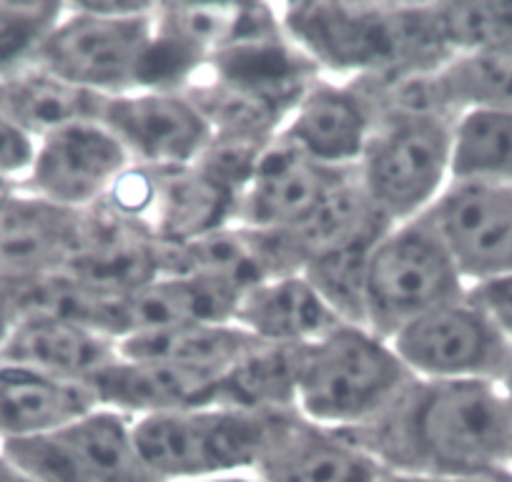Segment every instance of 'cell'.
Segmentation results:
<instances>
[{
  "label": "cell",
  "instance_id": "4316f807",
  "mask_svg": "<svg viewBox=\"0 0 512 482\" xmlns=\"http://www.w3.org/2000/svg\"><path fill=\"white\" fill-rule=\"evenodd\" d=\"M377 244V241H374ZM374 244H349L317 254L302 267V274L344 324H364V277Z\"/></svg>",
  "mask_w": 512,
  "mask_h": 482
},
{
  "label": "cell",
  "instance_id": "5bb4252c",
  "mask_svg": "<svg viewBox=\"0 0 512 482\" xmlns=\"http://www.w3.org/2000/svg\"><path fill=\"white\" fill-rule=\"evenodd\" d=\"M467 287L512 274V186L450 181L427 211Z\"/></svg>",
  "mask_w": 512,
  "mask_h": 482
},
{
  "label": "cell",
  "instance_id": "7a4b0ae2",
  "mask_svg": "<svg viewBox=\"0 0 512 482\" xmlns=\"http://www.w3.org/2000/svg\"><path fill=\"white\" fill-rule=\"evenodd\" d=\"M279 21L319 76L337 81H402L452 61L435 3L297 0L279 3Z\"/></svg>",
  "mask_w": 512,
  "mask_h": 482
},
{
  "label": "cell",
  "instance_id": "5b68a950",
  "mask_svg": "<svg viewBox=\"0 0 512 482\" xmlns=\"http://www.w3.org/2000/svg\"><path fill=\"white\" fill-rule=\"evenodd\" d=\"M154 8L156 3H66L36 63L101 98L146 88Z\"/></svg>",
  "mask_w": 512,
  "mask_h": 482
},
{
  "label": "cell",
  "instance_id": "6da1fadb",
  "mask_svg": "<svg viewBox=\"0 0 512 482\" xmlns=\"http://www.w3.org/2000/svg\"><path fill=\"white\" fill-rule=\"evenodd\" d=\"M347 435L384 470L512 482V395L500 382L415 380L387 415Z\"/></svg>",
  "mask_w": 512,
  "mask_h": 482
},
{
  "label": "cell",
  "instance_id": "d6986e66",
  "mask_svg": "<svg viewBox=\"0 0 512 482\" xmlns=\"http://www.w3.org/2000/svg\"><path fill=\"white\" fill-rule=\"evenodd\" d=\"M0 357V362L91 385L118 359V339L56 314H23L13 322Z\"/></svg>",
  "mask_w": 512,
  "mask_h": 482
},
{
  "label": "cell",
  "instance_id": "2e32d148",
  "mask_svg": "<svg viewBox=\"0 0 512 482\" xmlns=\"http://www.w3.org/2000/svg\"><path fill=\"white\" fill-rule=\"evenodd\" d=\"M262 482H382V465L347 432L314 425L297 410L279 412L254 465Z\"/></svg>",
  "mask_w": 512,
  "mask_h": 482
},
{
  "label": "cell",
  "instance_id": "e0dca14e",
  "mask_svg": "<svg viewBox=\"0 0 512 482\" xmlns=\"http://www.w3.org/2000/svg\"><path fill=\"white\" fill-rule=\"evenodd\" d=\"M83 214L33 194L0 196V277L13 287L58 277L76 257Z\"/></svg>",
  "mask_w": 512,
  "mask_h": 482
},
{
  "label": "cell",
  "instance_id": "d4e9b609",
  "mask_svg": "<svg viewBox=\"0 0 512 482\" xmlns=\"http://www.w3.org/2000/svg\"><path fill=\"white\" fill-rule=\"evenodd\" d=\"M452 181L512 186V111L470 108L457 116Z\"/></svg>",
  "mask_w": 512,
  "mask_h": 482
},
{
  "label": "cell",
  "instance_id": "52a82bcc",
  "mask_svg": "<svg viewBox=\"0 0 512 482\" xmlns=\"http://www.w3.org/2000/svg\"><path fill=\"white\" fill-rule=\"evenodd\" d=\"M467 294L465 277L425 214L395 224L372 247L364 277V324L392 339L432 309Z\"/></svg>",
  "mask_w": 512,
  "mask_h": 482
},
{
  "label": "cell",
  "instance_id": "4fadbf2b",
  "mask_svg": "<svg viewBox=\"0 0 512 482\" xmlns=\"http://www.w3.org/2000/svg\"><path fill=\"white\" fill-rule=\"evenodd\" d=\"M349 171L314 164L297 149L274 139L236 196L231 226L256 234H297L322 211Z\"/></svg>",
  "mask_w": 512,
  "mask_h": 482
},
{
  "label": "cell",
  "instance_id": "f546056e",
  "mask_svg": "<svg viewBox=\"0 0 512 482\" xmlns=\"http://www.w3.org/2000/svg\"><path fill=\"white\" fill-rule=\"evenodd\" d=\"M467 297L495 322V327L512 342V274L487 279L467 287Z\"/></svg>",
  "mask_w": 512,
  "mask_h": 482
},
{
  "label": "cell",
  "instance_id": "7c38bea8",
  "mask_svg": "<svg viewBox=\"0 0 512 482\" xmlns=\"http://www.w3.org/2000/svg\"><path fill=\"white\" fill-rule=\"evenodd\" d=\"M131 159L98 121H76L36 141L28 166V194L66 211H93L113 189Z\"/></svg>",
  "mask_w": 512,
  "mask_h": 482
},
{
  "label": "cell",
  "instance_id": "ac0fdd59",
  "mask_svg": "<svg viewBox=\"0 0 512 482\" xmlns=\"http://www.w3.org/2000/svg\"><path fill=\"white\" fill-rule=\"evenodd\" d=\"M221 375L191 370L164 359H136L118 354L116 362L91 380L98 405L131 420L216 405Z\"/></svg>",
  "mask_w": 512,
  "mask_h": 482
},
{
  "label": "cell",
  "instance_id": "cb8c5ba5",
  "mask_svg": "<svg viewBox=\"0 0 512 482\" xmlns=\"http://www.w3.org/2000/svg\"><path fill=\"white\" fill-rule=\"evenodd\" d=\"M304 347L256 344L221 375L216 405L251 412H292Z\"/></svg>",
  "mask_w": 512,
  "mask_h": 482
},
{
  "label": "cell",
  "instance_id": "8992f818",
  "mask_svg": "<svg viewBox=\"0 0 512 482\" xmlns=\"http://www.w3.org/2000/svg\"><path fill=\"white\" fill-rule=\"evenodd\" d=\"M279 412L189 407L134 420L141 457L161 482H201L251 472Z\"/></svg>",
  "mask_w": 512,
  "mask_h": 482
},
{
  "label": "cell",
  "instance_id": "9a60e30c",
  "mask_svg": "<svg viewBox=\"0 0 512 482\" xmlns=\"http://www.w3.org/2000/svg\"><path fill=\"white\" fill-rule=\"evenodd\" d=\"M374 129V103L362 83L317 76L279 129L277 139L327 169H357Z\"/></svg>",
  "mask_w": 512,
  "mask_h": 482
},
{
  "label": "cell",
  "instance_id": "30bf717a",
  "mask_svg": "<svg viewBox=\"0 0 512 482\" xmlns=\"http://www.w3.org/2000/svg\"><path fill=\"white\" fill-rule=\"evenodd\" d=\"M390 342L415 380L505 385L512 372V342L467 294L415 319Z\"/></svg>",
  "mask_w": 512,
  "mask_h": 482
},
{
  "label": "cell",
  "instance_id": "ffe728a7",
  "mask_svg": "<svg viewBox=\"0 0 512 482\" xmlns=\"http://www.w3.org/2000/svg\"><path fill=\"white\" fill-rule=\"evenodd\" d=\"M231 322L277 347H309L344 324L302 272L277 274L246 289Z\"/></svg>",
  "mask_w": 512,
  "mask_h": 482
},
{
  "label": "cell",
  "instance_id": "44dd1931",
  "mask_svg": "<svg viewBox=\"0 0 512 482\" xmlns=\"http://www.w3.org/2000/svg\"><path fill=\"white\" fill-rule=\"evenodd\" d=\"M96 407L98 397L86 382L0 362V432L6 440L46 435Z\"/></svg>",
  "mask_w": 512,
  "mask_h": 482
},
{
  "label": "cell",
  "instance_id": "836d02e7",
  "mask_svg": "<svg viewBox=\"0 0 512 482\" xmlns=\"http://www.w3.org/2000/svg\"><path fill=\"white\" fill-rule=\"evenodd\" d=\"M505 387H507V392H510V395H512V372H510V377H507V380H505Z\"/></svg>",
  "mask_w": 512,
  "mask_h": 482
},
{
  "label": "cell",
  "instance_id": "484cf974",
  "mask_svg": "<svg viewBox=\"0 0 512 482\" xmlns=\"http://www.w3.org/2000/svg\"><path fill=\"white\" fill-rule=\"evenodd\" d=\"M432 88L450 111L507 108L512 111V41L455 56L432 73Z\"/></svg>",
  "mask_w": 512,
  "mask_h": 482
},
{
  "label": "cell",
  "instance_id": "603a6c76",
  "mask_svg": "<svg viewBox=\"0 0 512 482\" xmlns=\"http://www.w3.org/2000/svg\"><path fill=\"white\" fill-rule=\"evenodd\" d=\"M256 344H262L234 322L184 324L118 339V354L136 359H164L191 370L224 375Z\"/></svg>",
  "mask_w": 512,
  "mask_h": 482
},
{
  "label": "cell",
  "instance_id": "1f68e13d",
  "mask_svg": "<svg viewBox=\"0 0 512 482\" xmlns=\"http://www.w3.org/2000/svg\"><path fill=\"white\" fill-rule=\"evenodd\" d=\"M0 482H36L33 477H28L26 472L18 470L6 455L0 457Z\"/></svg>",
  "mask_w": 512,
  "mask_h": 482
},
{
  "label": "cell",
  "instance_id": "83f0119b",
  "mask_svg": "<svg viewBox=\"0 0 512 482\" xmlns=\"http://www.w3.org/2000/svg\"><path fill=\"white\" fill-rule=\"evenodd\" d=\"M452 58L512 41V3H435Z\"/></svg>",
  "mask_w": 512,
  "mask_h": 482
},
{
  "label": "cell",
  "instance_id": "ba28073f",
  "mask_svg": "<svg viewBox=\"0 0 512 482\" xmlns=\"http://www.w3.org/2000/svg\"><path fill=\"white\" fill-rule=\"evenodd\" d=\"M236 194L199 166L151 169L128 166L96 206L123 221L156 247H186L234 221Z\"/></svg>",
  "mask_w": 512,
  "mask_h": 482
},
{
  "label": "cell",
  "instance_id": "f1b7e54d",
  "mask_svg": "<svg viewBox=\"0 0 512 482\" xmlns=\"http://www.w3.org/2000/svg\"><path fill=\"white\" fill-rule=\"evenodd\" d=\"M66 3H0V73L38 61Z\"/></svg>",
  "mask_w": 512,
  "mask_h": 482
},
{
  "label": "cell",
  "instance_id": "8fae6325",
  "mask_svg": "<svg viewBox=\"0 0 512 482\" xmlns=\"http://www.w3.org/2000/svg\"><path fill=\"white\" fill-rule=\"evenodd\" d=\"M98 121L134 166H194L211 144V124L194 98L176 88H139L103 98Z\"/></svg>",
  "mask_w": 512,
  "mask_h": 482
},
{
  "label": "cell",
  "instance_id": "9c48e42d",
  "mask_svg": "<svg viewBox=\"0 0 512 482\" xmlns=\"http://www.w3.org/2000/svg\"><path fill=\"white\" fill-rule=\"evenodd\" d=\"M3 455L36 482H161L141 457L134 420L108 407L46 435L6 440Z\"/></svg>",
  "mask_w": 512,
  "mask_h": 482
},
{
  "label": "cell",
  "instance_id": "d6a6232c",
  "mask_svg": "<svg viewBox=\"0 0 512 482\" xmlns=\"http://www.w3.org/2000/svg\"><path fill=\"white\" fill-rule=\"evenodd\" d=\"M201 482H262L254 472H236V475H224V477H214V480H201Z\"/></svg>",
  "mask_w": 512,
  "mask_h": 482
},
{
  "label": "cell",
  "instance_id": "3957f363",
  "mask_svg": "<svg viewBox=\"0 0 512 482\" xmlns=\"http://www.w3.org/2000/svg\"><path fill=\"white\" fill-rule=\"evenodd\" d=\"M362 86L374 103V129L357 164L359 186L387 224H405L450 186L460 113L437 98L432 73Z\"/></svg>",
  "mask_w": 512,
  "mask_h": 482
},
{
  "label": "cell",
  "instance_id": "7402d4cb",
  "mask_svg": "<svg viewBox=\"0 0 512 482\" xmlns=\"http://www.w3.org/2000/svg\"><path fill=\"white\" fill-rule=\"evenodd\" d=\"M101 96L61 81L38 63L0 73V116L33 141L76 121L98 118Z\"/></svg>",
  "mask_w": 512,
  "mask_h": 482
},
{
  "label": "cell",
  "instance_id": "4dcf8cb0",
  "mask_svg": "<svg viewBox=\"0 0 512 482\" xmlns=\"http://www.w3.org/2000/svg\"><path fill=\"white\" fill-rule=\"evenodd\" d=\"M36 151V141L0 116V179L28 171Z\"/></svg>",
  "mask_w": 512,
  "mask_h": 482
},
{
  "label": "cell",
  "instance_id": "277c9868",
  "mask_svg": "<svg viewBox=\"0 0 512 482\" xmlns=\"http://www.w3.org/2000/svg\"><path fill=\"white\" fill-rule=\"evenodd\" d=\"M412 382L390 339L339 324L302 349L294 410L314 425L354 432L387 415Z\"/></svg>",
  "mask_w": 512,
  "mask_h": 482
}]
</instances>
